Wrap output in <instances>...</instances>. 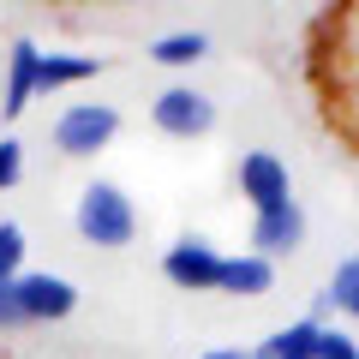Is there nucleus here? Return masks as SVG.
I'll use <instances>...</instances> for the list:
<instances>
[{"label":"nucleus","mask_w":359,"mask_h":359,"mask_svg":"<svg viewBox=\"0 0 359 359\" xmlns=\"http://www.w3.org/2000/svg\"><path fill=\"white\" fill-rule=\"evenodd\" d=\"M323 306L347 311V318H359V257H341L330 276V287H323Z\"/></svg>","instance_id":"nucleus-13"},{"label":"nucleus","mask_w":359,"mask_h":359,"mask_svg":"<svg viewBox=\"0 0 359 359\" xmlns=\"http://www.w3.org/2000/svg\"><path fill=\"white\" fill-rule=\"evenodd\" d=\"M216 120H222L216 102L192 84H168V90H156V102H150V126L162 138H210Z\"/></svg>","instance_id":"nucleus-3"},{"label":"nucleus","mask_w":359,"mask_h":359,"mask_svg":"<svg viewBox=\"0 0 359 359\" xmlns=\"http://www.w3.org/2000/svg\"><path fill=\"white\" fill-rule=\"evenodd\" d=\"M36 66H42V48L30 36H18L6 48V66H0V120H18L30 102H36Z\"/></svg>","instance_id":"nucleus-7"},{"label":"nucleus","mask_w":359,"mask_h":359,"mask_svg":"<svg viewBox=\"0 0 359 359\" xmlns=\"http://www.w3.org/2000/svg\"><path fill=\"white\" fill-rule=\"evenodd\" d=\"M269 287H276V264H269V257H257V252H245V257H222V282H216V294L257 299V294H269Z\"/></svg>","instance_id":"nucleus-10"},{"label":"nucleus","mask_w":359,"mask_h":359,"mask_svg":"<svg viewBox=\"0 0 359 359\" xmlns=\"http://www.w3.org/2000/svg\"><path fill=\"white\" fill-rule=\"evenodd\" d=\"M18 299H25L30 323H66L78 311V287L66 282V276H36V269L18 276Z\"/></svg>","instance_id":"nucleus-8"},{"label":"nucleus","mask_w":359,"mask_h":359,"mask_svg":"<svg viewBox=\"0 0 359 359\" xmlns=\"http://www.w3.org/2000/svg\"><path fill=\"white\" fill-rule=\"evenodd\" d=\"M318 359H359V335H353V330H330V323H323Z\"/></svg>","instance_id":"nucleus-15"},{"label":"nucleus","mask_w":359,"mask_h":359,"mask_svg":"<svg viewBox=\"0 0 359 359\" xmlns=\"http://www.w3.org/2000/svg\"><path fill=\"white\" fill-rule=\"evenodd\" d=\"M222 257H228V252H216L210 240H198V233H180V240L162 252V276L180 287V294H216V282H222Z\"/></svg>","instance_id":"nucleus-4"},{"label":"nucleus","mask_w":359,"mask_h":359,"mask_svg":"<svg viewBox=\"0 0 359 359\" xmlns=\"http://www.w3.org/2000/svg\"><path fill=\"white\" fill-rule=\"evenodd\" d=\"M25 180V144L18 138H0V192H13Z\"/></svg>","instance_id":"nucleus-16"},{"label":"nucleus","mask_w":359,"mask_h":359,"mask_svg":"<svg viewBox=\"0 0 359 359\" xmlns=\"http://www.w3.org/2000/svg\"><path fill=\"white\" fill-rule=\"evenodd\" d=\"M204 54H210L204 30H168V36L150 42V60H162V66H198Z\"/></svg>","instance_id":"nucleus-12"},{"label":"nucleus","mask_w":359,"mask_h":359,"mask_svg":"<svg viewBox=\"0 0 359 359\" xmlns=\"http://www.w3.org/2000/svg\"><path fill=\"white\" fill-rule=\"evenodd\" d=\"M25 257H30V240L18 222H0V282H18L25 276Z\"/></svg>","instance_id":"nucleus-14"},{"label":"nucleus","mask_w":359,"mask_h":359,"mask_svg":"<svg viewBox=\"0 0 359 359\" xmlns=\"http://www.w3.org/2000/svg\"><path fill=\"white\" fill-rule=\"evenodd\" d=\"M108 60L102 54H66V48H42V66H36V96H54V90H72V84H90L102 78Z\"/></svg>","instance_id":"nucleus-9"},{"label":"nucleus","mask_w":359,"mask_h":359,"mask_svg":"<svg viewBox=\"0 0 359 359\" xmlns=\"http://www.w3.org/2000/svg\"><path fill=\"white\" fill-rule=\"evenodd\" d=\"M198 359H252V347H210V353H198Z\"/></svg>","instance_id":"nucleus-18"},{"label":"nucleus","mask_w":359,"mask_h":359,"mask_svg":"<svg viewBox=\"0 0 359 359\" xmlns=\"http://www.w3.org/2000/svg\"><path fill=\"white\" fill-rule=\"evenodd\" d=\"M54 150L72 156V162H96L108 144L120 138V108L114 102H72L54 114Z\"/></svg>","instance_id":"nucleus-2"},{"label":"nucleus","mask_w":359,"mask_h":359,"mask_svg":"<svg viewBox=\"0 0 359 359\" xmlns=\"http://www.w3.org/2000/svg\"><path fill=\"white\" fill-rule=\"evenodd\" d=\"M299 240H306V210H299V198L252 210V252L257 257H287V252H299Z\"/></svg>","instance_id":"nucleus-6"},{"label":"nucleus","mask_w":359,"mask_h":359,"mask_svg":"<svg viewBox=\"0 0 359 359\" xmlns=\"http://www.w3.org/2000/svg\"><path fill=\"white\" fill-rule=\"evenodd\" d=\"M233 186H240V198L252 210H269V204L294 198V174H287V162L276 150H245L240 168H233Z\"/></svg>","instance_id":"nucleus-5"},{"label":"nucleus","mask_w":359,"mask_h":359,"mask_svg":"<svg viewBox=\"0 0 359 359\" xmlns=\"http://www.w3.org/2000/svg\"><path fill=\"white\" fill-rule=\"evenodd\" d=\"M72 228L84 245L96 252H126L138 240V204L120 180H90L84 192H78V210H72Z\"/></svg>","instance_id":"nucleus-1"},{"label":"nucleus","mask_w":359,"mask_h":359,"mask_svg":"<svg viewBox=\"0 0 359 359\" xmlns=\"http://www.w3.org/2000/svg\"><path fill=\"white\" fill-rule=\"evenodd\" d=\"M0 330H30L25 299H18V282H0Z\"/></svg>","instance_id":"nucleus-17"},{"label":"nucleus","mask_w":359,"mask_h":359,"mask_svg":"<svg viewBox=\"0 0 359 359\" xmlns=\"http://www.w3.org/2000/svg\"><path fill=\"white\" fill-rule=\"evenodd\" d=\"M318 335H323L318 318H299V323H287V330L264 335V341L252 347V359H318Z\"/></svg>","instance_id":"nucleus-11"}]
</instances>
